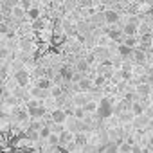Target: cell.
I'll list each match as a JSON object with an SVG mask.
<instances>
[{"mask_svg":"<svg viewBox=\"0 0 153 153\" xmlns=\"http://www.w3.org/2000/svg\"><path fill=\"white\" fill-rule=\"evenodd\" d=\"M94 52H96V56H97V61H108V58H110V51H108V47H105V45L96 47Z\"/></svg>","mask_w":153,"mask_h":153,"instance_id":"8fae6325","label":"cell"},{"mask_svg":"<svg viewBox=\"0 0 153 153\" xmlns=\"http://www.w3.org/2000/svg\"><path fill=\"white\" fill-rule=\"evenodd\" d=\"M25 139H29L31 142H38V140H42L40 130H33V128H29V131H25Z\"/></svg>","mask_w":153,"mask_h":153,"instance_id":"2e32d148","label":"cell"},{"mask_svg":"<svg viewBox=\"0 0 153 153\" xmlns=\"http://www.w3.org/2000/svg\"><path fill=\"white\" fill-rule=\"evenodd\" d=\"M117 54H119V58H123V59H130L131 54H133V47H130V45H126V43H119V45H117Z\"/></svg>","mask_w":153,"mask_h":153,"instance_id":"9c48e42d","label":"cell"},{"mask_svg":"<svg viewBox=\"0 0 153 153\" xmlns=\"http://www.w3.org/2000/svg\"><path fill=\"white\" fill-rule=\"evenodd\" d=\"M76 70H78V72H83V74H87V72L90 70V63L83 58V59H79L78 63H76Z\"/></svg>","mask_w":153,"mask_h":153,"instance_id":"e0dca14e","label":"cell"},{"mask_svg":"<svg viewBox=\"0 0 153 153\" xmlns=\"http://www.w3.org/2000/svg\"><path fill=\"white\" fill-rule=\"evenodd\" d=\"M131 112H133L135 115H142V114H146V112H144V105H142V101H133V103H131Z\"/></svg>","mask_w":153,"mask_h":153,"instance_id":"ffe728a7","label":"cell"},{"mask_svg":"<svg viewBox=\"0 0 153 153\" xmlns=\"http://www.w3.org/2000/svg\"><path fill=\"white\" fill-rule=\"evenodd\" d=\"M31 97H36V99H47L49 96H51V90H45V88H42V87H38V85H34L33 88H31V94H29Z\"/></svg>","mask_w":153,"mask_h":153,"instance_id":"ba28073f","label":"cell"},{"mask_svg":"<svg viewBox=\"0 0 153 153\" xmlns=\"http://www.w3.org/2000/svg\"><path fill=\"white\" fill-rule=\"evenodd\" d=\"M123 43H126V45H130V47H139L140 45V40L137 38V34H133V36H124V40H123Z\"/></svg>","mask_w":153,"mask_h":153,"instance_id":"ac0fdd59","label":"cell"},{"mask_svg":"<svg viewBox=\"0 0 153 153\" xmlns=\"http://www.w3.org/2000/svg\"><path fill=\"white\" fill-rule=\"evenodd\" d=\"M74 142H76V146H79V148H85V146L88 144V137H87V131L74 133Z\"/></svg>","mask_w":153,"mask_h":153,"instance_id":"5bb4252c","label":"cell"},{"mask_svg":"<svg viewBox=\"0 0 153 153\" xmlns=\"http://www.w3.org/2000/svg\"><path fill=\"white\" fill-rule=\"evenodd\" d=\"M90 99H92V97L88 96V92H78V94L72 96V103H74L76 106H85Z\"/></svg>","mask_w":153,"mask_h":153,"instance_id":"8992f818","label":"cell"},{"mask_svg":"<svg viewBox=\"0 0 153 153\" xmlns=\"http://www.w3.org/2000/svg\"><path fill=\"white\" fill-rule=\"evenodd\" d=\"M103 16H105V24L106 25H119V22H121V15L115 9H105Z\"/></svg>","mask_w":153,"mask_h":153,"instance_id":"3957f363","label":"cell"},{"mask_svg":"<svg viewBox=\"0 0 153 153\" xmlns=\"http://www.w3.org/2000/svg\"><path fill=\"white\" fill-rule=\"evenodd\" d=\"M29 78H31V74L27 68H20L16 72H13V79L16 83V87H27L29 85Z\"/></svg>","mask_w":153,"mask_h":153,"instance_id":"6da1fadb","label":"cell"},{"mask_svg":"<svg viewBox=\"0 0 153 153\" xmlns=\"http://www.w3.org/2000/svg\"><path fill=\"white\" fill-rule=\"evenodd\" d=\"M76 85H78V90L79 92H92V88L96 87L94 85V79L87 78V76H85V78H81V81H78Z\"/></svg>","mask_w":153,"mask_h":153,"instance_id":"52a82bcc","label":"cell"},{"mask_svg":"<svg viewBox=\"0 0 153 153\" xmlns=\"http://www.w3.org/2000/svg\"><path fill=\"white\" fill-rule=\"evenodd\" d=\"M27 16H29V20H36V18H42V9H40V7H36V6H33V7L27 11Z\"/></svg>","mask_w":153,"mask_h":153,"instance_id":"44dd1931","label":"cell"},{"mask_svg":"<svg viewBox=\"0 0 153 153\" xmlns=\"http://www.w3.org/2000/svg\"><path fill=\"white\" fill-rule=\"evenodd\" d=\"M149 146H151V148H153V137H151V139H149Z\"/></svg>","mask_w":153,"mask_h":153,"instance_id":"484cf974","label":"cell"},{"mask_svg":"<svg viewBox=\"0 0 153 153\" xmlns=\"http://www.w3.org/2000/svg\"><path fill=\"white\" fill-rule=\"evenodd\" d=\"M121 27H123V31H124L126 36H133V34L139 33V27H140V25H139V24H133V22H130V20H126Z\"/></svg>","mask_w":153,"mask_h":153,"instance_id":"30bf717a","label":"cell"},{"mask_svg":"<svg viewBox=\"0 0 153 153\" xmlns=\"http://www.w3.org/2000/svg\"><path fill=\"white\" fill-rule=\"evenodd\" d=\"M149 123H151V117L142 114V115H135L133 117V126L137 130H144V128H149Z\"/></svg>","mask_w":153,"mask_h":153,"instance_id":"277c9868","label":"cell"},{"mask_svg":"<svg viewBox=\"0 0 153 153\" xmlns=\"http://www.w3.org/2000/svg\"><path fill=\"white\" fill-rule=\"evenodd\" d=\"M51 119L54 121V123H59V124H65L67 123V119H68V115H67V112L63 110V108H56V110H52L51 112Z\"/></svg>","mask_w":153,"mask_h":153,"instance_id":"5b68a950","label":"cell"},{"mask_svg":"<svg viewBox=\"0 0 153 153\" xmlns=\"http://www.w3.org/2000/svg\"><path fill=\"white\" fill-rule=\"evenodd\" d=\"M79 7H87V9L96 7V0H79Z\"/></svg>","mask_w":153,"mask_h":153,"instance_id":"cb8c5ba5","label":"cell"},{"mask_svg":"<svg viewBox=\"0 0 153 153\" xmlns=\"http://www.w3.org/2000/svg\"><path fill=\"white\" fill-rule=\"evenodd\" d=\"M106 79H108L106 76H103V74H97V76H96V79H94V85H96V87H103V85L106 83Z\"/></svg>","mask_w":153,"mask_h":153,"instance_id":"603a6c76","label":"cell"},{"mask_svg":"<svg viewBox=\"0 0 153 153\" xmlns=\"http://www.w3.org/2000/svg\"><path fill=\"white\" fill-rule=\"evenodd\" d=\"M135 92L139 94V97H148L151 92V87H149V83H139L135 87Z\"/></svg>","mask_w":153,"mask_h":153,"instance_id":"9a60e30c","label":"cell"},{"mask_svg":"<svg viewBox=\"0 0 153 153\" xmlns=\"http://www.w3.org/2000/svg\"><path fill=\"white\" fill-rule=\"evenodd\" d=\"M85 110H87V114H97V110H99V103L94 101V99H90V101L85 105Z\"/></svg>","mask_w":153,"mask_h":153,"instance_id":"d6986e66","label":"cell"},{"mask_svg":"<svg viewBox=\"0 0 153 153\" xmlns=\"http://www.w3.org/2000/svg\"><path fill=\"white\" fill-rule=\"evenodd\" d=\"M13 115H15V119H16V121H20V123H24L27 117H31V115H29L27 106H24V108H13Z\"/></svg>","mask_w":153,"mask_h":153,"instance_id":"4fadbf2b","label":"cell"},{"mask_svg":"<svg viewBox=\"0 0 153 153\" xmlns=\"http://www.w3.org/2000/svg\"><path fill=\"white\" fill-rule=\"evenodd\" d=\"M114 114H115V112H114L112 103H110L108 99H101V103H99V110H97L99 119H106V117H110V115H114Z\"/></svg>","mask_w":153,"mask_h":153,"instance_id":"7a4b0ae2","label":"cell"},{"mask_svg":"<svg viewBox=\"0 0 153 153\" xmlns=\"http://www.w3.org/2000/svg\"><path fill=\"white\" fill-rule=\"evenodd\" d=\"M131 153H140V148H139V144H133V148H131Z\"/></svg>","mask_w":153,"mask_h":153,"instance_id":"d4e9b609","label":"cell"},{"mask_svg":"<svg viewBox=\"0 0 153 153\" xmlns=\"http://www.w3.org/2000/svg\"><path fill=\"white\" fill-rule=\"evenodd\" d=\"M74 117H76V119H85V117H87V110H85V106H76V110H74Z\"/></svg>","mask_w":153,"mask_h":153,"instance_id":"7402d4cb","label":"cell"},{"mask_svg":"<svg viewBox=\"0 0 153 153\" xmlns=\"http://www.w3.org/2000/svg\"><path fill=\"white\" fill-rule=\"evenodd\" d=\"M29 110V119H42L43 115H47V110H45V106L43 105H40V106H36V108H27Z\"/></svg>","mask_w":153,"mask_h":153,"instance_id":"7c38bea8","label":"cell"}]
</instances>
